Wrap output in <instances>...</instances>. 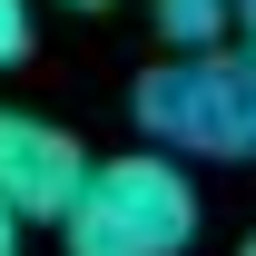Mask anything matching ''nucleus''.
<instances>
[{"mask_svg":"<svg viewBox=\"0 0 256 256\" xmlns=\"http://www.w3.org/2000/svg\"><path fill=\"white\" fill-rule=\"evenodd\" d=\"M236 50H246V69H256V0H236Z\"/></svg>","mask_w":256,"mask_h":256,"instance_id":"obj_6","label":"nucleus"},{"mask_svg":"<svg viewBox=\"0 0 256 256\" xmlns=\"http://www.w3.org/2000/svg\"><path fill=\"white\" fill-rule=\"evenodd\" d=\"M79 178H89V148H79V128L40 118V108H0V207L20 226H60L69 197H79Z\"/></svg>","mask_w":256,"mask_h":256,"instance_id":"obj_3","label":"nucleus"},{"mask_svg":"<svg viewBox=\"0 0 256 256\" xmlns=\"http://www.w3.org/2000/svg\"><path fill=\"white\" fill-rule=\"evenodd\" d=\"M69 10H118V0H69Z\"/></svg>","mask_w":256,"mask_h":256,"instance_id":"obj_8","label":"nucleus"},{"mask_svg":"<svg viewBox=\"0 0 256 256\" xmlns=\"http://www.w3.org/2000/svg\"><path fill=\"white\" fill-rule=\"evenodd\" d=\"M197 226H207V207H197L188 158L118 148V158H89L60 236H69V256H188Z\"/></svg>","mask_w":256,"mask_h":256,"instance_id":"obj_1","label":"nucleus"},{"mask_svg":"<svg viewBox=\"0 0 256 256\" xmlns=\"http://www.w3.org/2000/svg\"><path fill=\"white\" fill-rule=\"evenodd\" d=\"M236 256H256V226H246V246H236Z\"/></svg>","mask_w":256,"mask_h":256,"instance_id":"obj_9","label":"nucleus"},{"mask_svg":"<svg viewBox=\"0 0 256 256\" xmlns=\"http://www.w3.org/2000/svg\"><path fill=\"white\" fill-rule=\"evenodd\" d=\"M0 256H20V217H10V207H0Z\"/></svg>","mask_w":256,"mask_h":256,"instance_id":"obj_7","label":"nucleus"},{"mask_svg":"<svg viewBox=\"0 0 256 256\" xmlns=\"http://www.w3.org/2000/svg\"><path fill=\"white\" fill-rule=\"evenodd\" d=\"M128 108L148 128V148H168V158H197V168L256 158V69H246V50H168L138 79Z\"/></svg>","mask_w":256,"mask_h":256,"instance_id":"obj_2","label":"nucleus"},{"mask_svg":"<svg viewBox=\"0 0 256 256\" xmlns=\"http://www.w3.org/2000/svg\"><path fill=\"white\" fill-rule=\"evenodd\" d=\"M158 40L168 50H226L236 40V0H158Z\"/></svg>","mask_w":256,"mask_h":256,"instance_id":"obj_4","label":"nucleus"},{"mask_svg":"<svg viewBox=\"0 0 256 256\" xmlns=\"http://www.w3.org/2000/svg\"><path fill=\"white\" fill-rule=\"evenodd\" d=\"M30 60V0H0V69Z\"/></svg>","mask_w":256,"mask_h":256,"instance_id":"obj_5","label":"nucleus"}]
</instances>
